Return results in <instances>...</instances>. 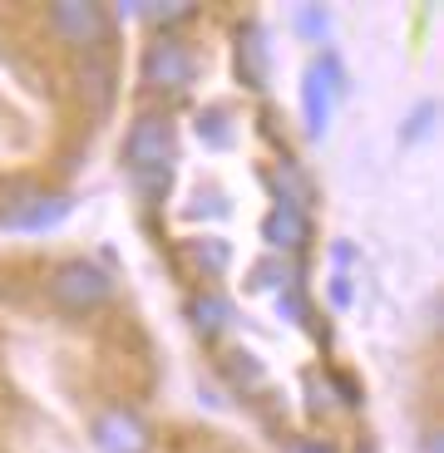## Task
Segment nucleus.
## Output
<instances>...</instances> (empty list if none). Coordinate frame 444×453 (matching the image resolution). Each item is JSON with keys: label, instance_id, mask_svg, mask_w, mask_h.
<instances>
[{"label": "nucleus", "instance_id": "obj_12", "mask_svg": "<svg viewBox=\"0 0 444 453\" xmlns=\"http://www.w3.org/2000/svg\"><path fill=\"white\" fill-rule=\"evenodd\" d=\"M272 188H277V203H292V207L311 203V182H307V173L296 168L292 158H282V168L272 173Z\"/></svg>", "mask_w": 444, "mask_h": 453}, {"label": "nucleus", "instance_id": "obj_18", "mask_svg": "<svg viewBox=\"0 0 444 453\" xmlns=\"http://www.w3.org/2000/svg\"><path fill=\"white\" fill-rule=\"evenodd\" d=\"M148 15H153L159 25H178V20H188V15H193V5H168V11H163V5H153Z\"/></svg>", "mask_w": 444, "mask_h": 453}, {"label": "nucleus", "instance_id": "obj_4", "mask_svg": "<svg viewBox=\"0 0 444 453\" xmlns=\"http://www.w3.org/2000/svg\"><path fill=\"white\" fill-rule=\"evenodd\" d=\"M193 74H198V59L178 35H159V40L144 50V80L153 84V89L183 94L188 84H193Z\"/></svg>", "mask_w": 444, "mask_h": 453}, {"label": "nucleus", "instance_id": "obj_21", "mask_svg": "<svg viewBox=\"0 0 444 453\" xmlns=\"http://www.w3.org/2000/svg\"><path fill=\"white\" fill-rule=\"evenodd\" d=\"M301 453H331V443H301Z\"/></svg>", "mask_w": 444, "mask_h": 453}, {"label": "nucleus", "instance_id": "obj_17", "mask_svg": "<svg viewBox=\"0 0 444 453\" xmlns=\"http://www.w3.org/2000/svg\"><path fill=\"white\" fill-rule=\"evenodd\" d=\"M282 311L292 320H307V301H301V291H296V286H286V291H282Z\"/></svg>", "mask_w": 444, "mask_h": 453}, {"label": "nucleus", "instance_id": "obj_5", "mask_svg": "<svg viewBox=\"0 0 444 453\" xmlns=\"http://www.w3.org/2000/svg\"><path fill=\"white\" fill-rule=\"evenodd\" d=\"M94 443H99V453H148L153 449V429L138 419V409L109 404L94 419Z\"/></svg>", "mask_w": 444, "mask_h": 453}, {"label": "nucleus", "instance_id": "obj_8", "mask_svg": "<svg viewBox=\"0 0 444 453\" xmlns=\"http://www.w3.org/2000/svg\"><path fill=\"white\" fill-rule=\"evenodd\" d=\"M45 197V188L30 178H11L5 188H0V226H11V232H20L25 217L35 212V203Z\"/></svg>", "mask_w": 444, "mask_h": 453}, {"label": "nucleus", "instance_id": "obj_11", "mask_svg": "<svg viewBox=\"0 0 444 453\" xmlns=\"http://www.w3.org/2000/svg\"><path fill=\"white\" fill-rule=\"evenodd\" d=\"M222 374H228L232 389H242V395H257V389L267 385V370L257 365V355H247V350L228 355V360H222Z\"/></svg>", "mask_w": 444, "mask_h": 453}, {"label": "nucleus", "instance_id": "obj_16", "mask_svg": "<svg viewBox=\"0 0 444 453\" xmlns=\"http://www.w3.org/2000/svg\"><path fill=\"white\" fill-rule=\"evenodd\" d=\"M242 59H247V84L262 89V69H267V50H262V35L247 30V45H242Z\"/></svg>", "mask_w": 444, "mask_h": 453}, {"label": "nucleus", "instance_id": "obj_3", "mask_svg": "<svg viewBox=\"0 0 444 453\" xmlns=\"http://www.w3.org/2000/svg\"><path fill=\"white\" fill-rule=\"evenodd\" d=\"M124 158L134 173H163L173 158V119L168 113H138L124 134Z\"/></svg>", "mask_w": 444, "mask_h": 453}, {"label": "nucleus", "instance_id": "obj_10", "mask_svg": "<svg viewBox=\"0 0 444 453\" xmlns=\"http://www.w3.org/2000/svg\"><path fill=\"white\" fill-rule=\"evenodd\" d=\"M188 316H193V330L203 340H217L222 330H228V320H232V301L228 296H217V291H203V296H193Z\"/></svg>", "mask_w": 444, "mask_h": 453}, {"label": "nucleus", "instance_id": "obj_20", "mask_svg": "<svg viewBox=\"0 0 444 453\" xmlns=\"http://www.w3.org/2000/svg\"><path fill=\"white\" fill-rule=\"evenodd\" d=\"M331 301H336V306H346V301H351V286H346V276H336V286H331Z\"/></svg>", "mask_w": 444, "mask_h": 453}, {"label": "nucleus", "instance_id": "obj_19", "mask_svg": "<svg viewBox=\"0 0 444 453\" xmlns=\"http://www.w3.org/2000/svg\"><path fill=\"white\" fill-rule=\"evenodd\" d=\"M301 30H311V35H316V30H326V15H316V11H301Z\"/></svg>", "mask_w": 444, "mask_h": 453}, {"label": "nucleus", "instance_id": "obj_6", "mask_svg": "<svg viewBox=\"0 0 444 453\" xmlns=\"http://www.w3.org/2000/svg\"><path fill=\"white\" fill-rule=\"evenodd\" d=\"M346 94V74L336 65V55H321L307 69V84H301V109H307V134H321L331 119V104Z\"/></svg>", "mask_w": 444, "mask_h": 453}, {"label": "nucleus", "instance_id": "obj_13", "mask_svg": "<svg viewBox=\"0 0 444 453\" xmlns=\"http://www.w3.org/2000/svg\"><path fill=\"white\" fill-rule=\"evenodd\" d=\"M69 207H74V197H65V193H45L40 203H35V212L25 217L20 232H50V226H59V222L69 217Z\"/></svg>", "mask_w": 444, "mask_h": 453}, {"label": "nucleus", "instance_id": "obj_15", "mask_svg": "<svg viewBox=\"0 0 444 453\" xmlns=\"http://www.w3.org/2000/svg\"><path fill=\"white\" fill-rule=\"evenodd\" d=\"M198 138H203L207 148H228L232 143L228 113H222V109H203V113H198Z\"/></svg>", "mask_w": 444, "mask_h": 453}, {"label": "nucleus", "instance_id": "obj_9", "mask_svg": "<svg viewBox=\"0 0 444 453\" xmlns=\"http://www.w3.org/2000/svg\"><path fill=\"white\" fill-rule=\"evenodd\" d=\"M307 212L301 207H292V203H277L272 212H267V222H262V237L272 242V247H301L307 242Z\"/></svg>", "mask_w": 444, "mask_h": 453}, {"label": "nucleus", "instance_id": "obj_14", "mask_svg": "<svg viewBox=\"0 0 444 453\" xmlns=\"http://www.w3.org/2000/svg\"><path fill=\"white\" fill-rule=\"evenodd\" d=\"M188 251H193V261H198V272H203V276H222V272H228V242L198 237V242H188Z\"/></svg>", "mask_w": 444, "mask_h": 453}, {"label": "nucleus", "instance_id": "obj_7", "mask_svg": "<svg viewBox=\"0 0 444 453\" xmlns=\"http://www.w3.org/2000/svg\"><path fill=\"white\" fill-rule=\"evenodd\" d=\"M74 80H80V99H84V113L90 119H109L114 109V94H119V74H114V55H84L80 69H74Z\"/></svg>", "mask_w": 444, "mask_h": 453}, {"label": "nucleus", "instance_id": "obj_1", "mask_svg": "<svg viewBox=\"0 0 444 453\" xmlns=\"http://www.w3.org/2000/svg\"><path fill=\"white\" fill-rule=\"evenodd\" d=\"M45 291H50V301H55L59 311L90 316V311H99V306L114 301V276L104 272V266H94V261L74 257V261H59L55 272L45 276Z\"/></svg>", "mask_w": 444, "mask_h": 453}, {"label": "nucleus", "instance_id": "obj_2", "mask_svg": "<svg viewBox=\"0 0 444 453\" xmlns=\"http://www.w3.org/2000/svg\"><path fill=\"white\" fill-rule=\"evenodd\" d=\"M50 30L65 45H80L84 55H109V40H114V20L104 15V5H80V0L50 5Z\"/></svg>", "mask_w": 444, "mask_h": 453}]
</instances>
